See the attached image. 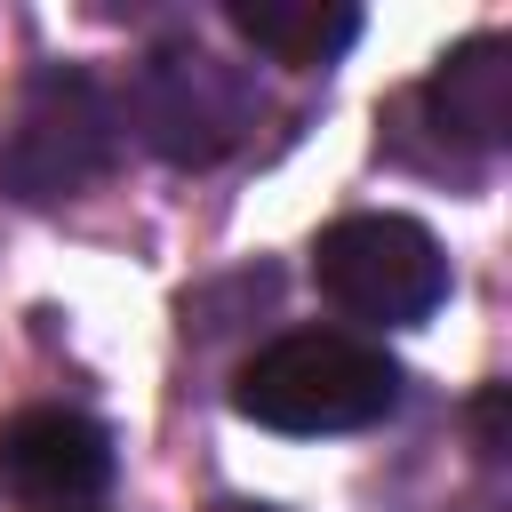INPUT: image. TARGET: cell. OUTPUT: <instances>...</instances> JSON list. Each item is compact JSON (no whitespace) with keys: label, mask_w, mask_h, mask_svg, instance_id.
<instances>
[{"label":"cell","mask_w":512,"mask_h":512,"mask_svg":"<svg viewBox=\"0 0 512 512\" xmlns=\"http://www.w3.org/2000/svg\"><path fill=\"white\" fill-rule=\"evenodd\" d=\"M224 24H232L256 56L296 64V72L336 64V56L360 40V8H344V0H232Z\"/></svg>","instance_id":"7"},{"label":"cell","mask_w":512,"mask_h":512,"mask_svg":"<svg viewBox=\"0 0 512 512\" xmlns=\"http://www.w3.org/2000/svg\"><path fill=\"white\" fill-rule=\"evenodd\" d=\"M416 104L432 112L440 136H456L472 152H496L512 136V48L496 32H472L464 48H448L432 64V80L416 88Z\"/></svg>","instance_id":"6"},{"label":"cell","mask_w":512,"mask_h":512,"mask_svg":"<svg viewBox=\"0 0 512 512\" xmlns=\"http://www.w3.org/2000/svg\"><path fill=\"white\" fill-rule=\"evenodd\" d=\"M312 280L336 312L408 328L448 296V256L416 216H336L312 240Z\"/></svg>","instance_id":"3"},{"label":"cell","mask_w":512,"mask_h":512,"mask_svg":"<svg viewBox=\"0 0 512 512\" xmlns=\"http://www.w3.org/2000/svg\"><path fill=\"white\" fill-rule=\"evenodd\" d=\"M256 120V80L192 40H160L136 80H128V128L168 160V168H208L224 160Z\"/></svg>","instance_id":"2"},{"label":"cell","mask_w":512,"mask_h":512,"mask_svg":"<svg viewBox=\"0 0 512 512\" xmlns=\"http://www.w3.org/2000/svg\"><path fill=\"white\" fill-rule=\"evenodd\" d=\"M392 400H400V368L384 360V344L344 336V328H288L232 384V408L288 440L360 432V424L392 416Z\"/></svg>","instance_id":"1"},{"label":"cell","mask_w":512,"mask_h":512,"mask_svg":"<svg viewBox=\"0 0 512 512\" xmlns=\"http://www.w3.org/2000/svg\"><path fill=\"white\" fill-rule=\"evenodd\" d=\"M112 144H120V112L112 96L88 80V72H32L24 104H16V128L0 144V184L16 200H72L80 184H96L112 168Z\"/></svg>","instance_id":"4"},{"label":"cell","mask_w":512,"mask_h":512,"mask_svg":"<svg viewBox=\"0 0 512 512\" xmlns=\"http://www.w3.org/2000/svg\"><path fill=\"white\" fill-rule=\"evenodd\" d=\"M216 512H272V504H216Z\"/></svg>","instance_id":"9"},{"label":"cell","mask_w":512,"mask_h":512,"mask_svg":"<svg viewBox=\"0 0 512 512\" xmlns=\"http://www.w3.org/2000/svg\"><path fill=\"white\" fill-rule=\"evenodd\" d=\"M112 480V432L80 408H24L0 432V488L24 504H88Z\"/></svg>","instance_id":"5"},{"label":"cell","mask_w":512,"mask_h":512,"mask_svg":"<svg viewBox=\"0 0 512 512\" xmlns=\"http://www.w3.org/2000/svg\"><path fill=\"white\" fill-rule=\"evenodd\" d=\"M496 432H504V392H480V448L496 456Z\"/></svg>","instance_id":"8"}]
</instances>
